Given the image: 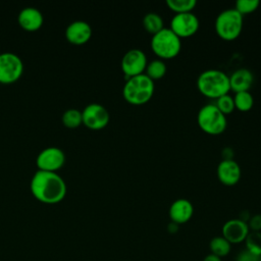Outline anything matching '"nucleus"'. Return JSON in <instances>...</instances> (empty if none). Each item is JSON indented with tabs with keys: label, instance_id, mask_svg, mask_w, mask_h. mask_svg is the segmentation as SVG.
<instances>
[{
	"label": "nucleus",
	"instance_id": "0eeeda50",
	"mask_svg": "<svg viewBox=\"0 0 261 261\" xmlns=\"http://www.w3.org/2000/svg\"><path fill=\"white\" fill-rule=\"evenodd\" d=\"M23 71L21 58L13 52L0 53V83L10 84L19 79Z\"/></svg>",
	"mask_w": 261,
	"mask_h": 261
},
{
	"label": "nucleus",
	"instance_id": "9d476101",
	"mask_svg": "<svg viewBox=\"0 0 261 261\" xmlns=\"http://www.w3.org/2000/svg\"><path fill=\"white\" fill-rule=\"evenodd\" d=\"M83 123L92 129L105 127L110 119L108 110L99 103H90L82 111Z\"/></svg>",
	"mask_w": 261,
	"mask_h": 261
},
{
	"label": "nucleus",
	"instance_id": "cd10ccee",
	"mask_svg": "<svg viewBox=\"0 0 261 261\" xmlns=\"http://www.w3.org/2000/svg\"><path fill=\"white\" fill-rule=\"evenodd\" d=\"M239 259H243L245 261H259V257L253 255L252 253L248 252L247 250L241 252V254L238 256Z\"/></svg>",
	"mask_w": 261,
	"mask_h": 261
},
{
	"label": "nucleus",
	"instance_id": "423d86ee",
	"mask_svg": "<svg viewBox=\"0 0 261 261\" xmlns=\"http://www.w3.org/2000/svg\"><path fill=\"white\" fill-rule=\"evenodd\" d=\"M197 122L200 128L208 135H220L227 125L226 116L216 107L215 104L203 105L197 114Z\"/></svg>",
	"mask_w": 261,
	"mask_h": 261
},
{
	"label": "nucleus",
	"instance_id": "f3484780",
	"mask_svg": "<svg viewBox=\"0 0 261 261\" xmlns=\"http://www.w3.org/2000/svg\"><path fill=\"white\" fill-rule=\"evenodd\" d=\"M254 82V75L248 68H239L229 75L230 90L234 93L249 91Z\"/></svg>",
	"mask_w": 261,
	"mask_h": 261
},
{
	"label": "nucleus",
	"instance_id": "5701e85b",
	"mask_svg": "<svg viewBox=\"0 0 261 261\" xmlns=\"http://www.w3.org/2000/svg\"><path fill=\"white\" fill-rule=\"evenodd\" d=\"M166 5L175 13L191 12L197 5L196 0H166Z\"/></svg>",
	"mask_w": 261,
	"mask_h": 261
},
{
	"label": "nucleus",
	"instance_id": "412c9836",
	"mask_svg": "<svg viewBox=\"0 0 261 261\" xmlns=\"http://www.w3.org/2000/svg\"><path fill=\"white\" fill-rule=\"evenodd\" d=\"M234 108L240 111H249L254 105V98L249 91L234 93Z\"/></svg>",
	"mask_w": 261,
	"mask_h": 261
},
{
	"label": "nucleus",
	"instance_id": "f257e3e1",
	"mask_svg": "<svg viewBox=\"0 0 261 261\" xmlns=\"http://www.w3.org/2000/svg\"><path fill=\"white\" fill-rule=\"evenodd\" d=\"M33 195L44 203H57L66 194V184L56 171L38 169L31 178L30 184Z\"/></svg>",
	"mask_w": 261,
	"mask_h": 261
},
{
	"label": "nucleus",
	"instance_id": "6ab92c4d",
	"mask_svg": "<svg viewBox=\"0 0 261 261\" xmlns=\"http://www.w3.org/2000/svg\"><path fill=\"white\" fill-rule=\"evenodd\" d=\"M209 249L211 254H214L219 258H222L229 254L231 249V244L227 240H225L222 236H217L211 239L209 243Z\"/></svg>",
	"mask_w": 261,
	"mask_h": 261
},
{
	"label": "nucleus",
	"instance_id": "7ed1b4c3",
	"mask_svg": "<svg viewBox=\"0 0 261 261\" xmlns=\"http://www.w3.org/2000/svg\"><path fill=\"white\" fill-rule=\"evenodd\" d=\"M154 90V81L147 74L142 73L127 77L122 88V96L126 102L133 105H142L151 100Z\"/></svg>",
	"mask_w": 261,
	"mask_h": 261
},
{
	"label": "nucleus",
	"instance_id": "9b49d317",
	"mask_svg": "<svg viewBox=\"0 0 261 261\" xmlns=\"http://www.w3.org/2000/svg\"><path fill=\"white\" fill-rule=\"evenodd\" d=\"M39 169L55 171L65 162L64 151L56 146H49L42 149L36 158Z\"/></svg>",
	"mask_w": 261,
	"mask_h": 261
},
{
	"label": "nucleus",
	"instance_id": "2eb2a0df",
	"mask_svg": "<svg viewBox=\"0 0 261 261\" xmlns=\"http://www.w3.org/2000/svg\"><path fill=\"white\" fill-rule=\"evenodd\" d=\"M194 214V206L188 199L179 198L173 201L169 207L168 215L172 222L184 224L188 222Z\"/></svg>",
	"mask_w": 261,
	"mask_h": 261
},
{
	"label": "nucleus",
	"instance_id": "4468645a",
	"mask_svg": "<svg viewBox=\"0 0 261 261\" xmlns=\"http://www.w3.org/2000/svg\"><path fill=\"white\" fill-rule=\"evenodd\" d=\"M91 36L92 28L90 23L85 20H73L68 23L65 29V37L72 44H84L90 40Z\"/></svg>",
	"mask_w": 261,
	"mask_h": 261
},
{
	"label": "nucleus",
	"instance_id": "20e7f679",
	"mask_svg": "<svg viewBox=\"0 0 261 261\" xmlns=\"http://www.w3.org/2000/svg\"><path fill=\"white\" fill-rule=\"evenodd\" d=\"M150 45L153 52L160 59H171L178 55L181 41L169 28H163L152 36Z\"/></svg>",
	"mask_w": 261,
	"mask_h": 261
},
{
	"label": "nucleus",
	"instance_id": "1a4fd4ad",
	"mask_svg": "<svg viewBox=\"0 0 261 261\" xmlns=\"http://www.w3.org/2000/svg\"><path fill=\"white\" fill-rule=\"evenodd\" d=\"M147 56L139 48L129 49L121 58V70L126 77H132L144 73L147 66Z\"/></svg>",
	"mask_w": 261,
	"mask_h": 261
},
{
	"label": "nucleus",
	"instance_id": "2f4dec72",
	"mask_svg": "<svg viewBox=\"0 0 261 261\" xmlns=\"http://www.w3.org/2000/svg\"><path fill=\"white\" fill-rule=\"evenodd\" d=\"M259 261H261V256H260V257H259Z\"/></svg>",
	"mask_w": 261,
	"mask_h": 261
},
{
	"label": "nucleus",
	"instance_id": "393cba45",
	"mask_svg": "<svg viewBox=\"0 0 261 261\" xmlns=\"http://www.w3.org/2000/svg\"><path fill=\"white\" fill-rule=\"evenodd\" d=\"M216 107L224 114H229L234 110V102H233V97H231L228 94H225L219 98L216 99L215 103Z\"/></svg>",
	"mask_w": 261,
	"mask_h": 261
},
{
	"label": "nucleus",
	"instance_id": "c85d7f7f",
	"mask_svg": "<svg viewBox=\"0 0 261 261\" xmlns=\"http://www.w3.org/2000/svg\"><path fill=\"white\" fill-rule=\"evenodd\" d=\"M167 230L170 232V233H174L178 230V224L170 221V223L167 225Z\"/></svg>",
	"mask_w": 261,
	"mask_h": 261
},
{
	"label": "nucleus",
	"instance_id": "c756f323",
	"mask_svg": "<svg viewBox=\"0 0 261 261\" xmlns=\"http://www.w3.org/2000/svg\"><path fill=\"white\" fill-rule=\"evenodd\" d=\"M203 261H221V258H219L218 256L210 253V254H208L204 257Z\"/></svg>",
	"mask_w": 261,
	"mask_h": 261
},
{
	"label": "nucleus",
	"instance_id": "4be33fe9",
	"mask_svg": "<svg viewBox=\"0 0 261 261\" xmlns=\"http://www.w3.org/2000/svg\"><path fill=\"white\" fill-rule=\"evenodd\" d=\"M246 250L255 256H261V231H250L245 240Z\"/></svg>",
	"mask_w": 261,
	"mask_h": 261
},
{
	"label": "nucleus",
	"instance_id": "39448f33",
	"mask_svg": "<svg viewBox=\"0 0 261 261\" xmlns=\"http://www.w3.org/2000/svg\"><path fill=\"white\" fill-rule=\"evenodd\" d=\"M244 18L243 15L234 8H227L222 10L215 19L216 34L225 41H232L237 39L243 30Z\"/></svg>",
	"mask_w": 261,
	"mask_h": 261
},
{
	"label": "nucleus",
	"instance_id": "6e6552de",
	"mask_svg": "<svg viewBox=\"0 0 261 261\" xmlns=\"http://www.w3.org/2000/svg\"><path fill=\"white\" fill-rule=\"evenodd\" d=\"M200 27L198 16L191 12L175 13L170 20V30L180 39L188 38L197 33Z\"/></svg>",
	"mask_w": 261,
	"mask_h": 261
},
{
	"label": "nucleus",
	"instance_id": "bb28decb",
	"mask_svg": "<svg viewBox=\"0 0 261 261\" xmlns=\"http://www.w3.org/2000/svg\"><path fill=\"white\" fill-rule=\"evenodd\" d=\"M247 223L250 231H261V213L251 216Z\"/></svg>",
	"mask_w": 261,
	"mask_h": 261
},
{
	"label": "nucleus",
	"instance_id": "f8f14e48",
	"mask_svg": "<svg viewBox=\"0 0 261 261\" xmlns=\"http://www.w3.org/2000/svg\"><path fill=\"white\" fill-rule=\"evenodd\" d=\"M250 232L248 223L241 218L229 219L222 225L221 236L227 240L231 245L245 242L248 233Z\"/></svg>",
	"mask_w": 261,
	"mask_h": 261
},
{
	"label": "nucleus",
	"instance_id": "aec40b11",
	"mask_svg": "<svg viewBox=\"0 0 261 261\" xmlns=\"http://www.w3.org/2000/svg\"><path fill=\"white\" fill-rule=\"evenodd\" d=\"M145 71H146L145 74H147L152 81L160 80L165 75V73L167 71V66H166L164 60L157 58V59H153L147 63Z\"/></svg>",
	"mask_w": 261,
	"mask_h": 261
},
{
	"label": "nucleus",
	"instance_id": "b1692460",
	"mask_svg": "<svg viewBox=\"0 0 261 261\" xmlns=\"http://www.w3.org/2000/svg\"><path fill=\"white\" fill-rule=\"evenodd\" d=\"M62 122L68 127H75L83 122L82 111L76 108H68L62 113Z\"/></svg>",
	"mask_w": 261,
	"mask_h": 261
},
{
	"label": "nucleus",
	"instance_id": "ddd939ff",
	"mask_svg": "<svg viewBox=\"0 0 261 261\" xmlns=\"http://www.w3.org/2000/svg\"><path fill=\"white\" fill-rule=\"evenodd\" d=\"M216 174L220 182L225 186H234L242 176V170L233 159H222L216 168Z\"/></svg>",
	"mask_w": 261,
	"mask_h": 261
},
{
	"label": "nucleus",
	"instance_id": "a211bd4d",
	"mask_svg": "<svg viewBox=\"0 0 261 261\" xmlns=\"http://www.w3.org/2000/svg\"><path fill=\"white\" fill-rule=\"evenodd\" d=\"M142 22L144 29L152 36L164 28V21L162 16L156 12H148L147 14H145Z\"/></svg>",
	"mask_w": 261,
	"mask_h": 261
},
{
	"label": "nucleus",
	"instance_id": "dca6fc26",
	"mask_svg": "<svg viewBox=\"0 0 261 261\" xmlns=\"http://www.w3.org/2000/svg\"><path fill=\"white\" fill-rule=\"evenodd\" d=\"M19 24L28 31H36L43 24L44 16L41 10L35 6H25L18 13Z\"/></svg>",
	"mask_w": 261,
	"mask_h": 261
},
{
	"label": "nucleus",
	"instance_id": "a878e982",
	"mask_svg": "<svg viewBox=\"0 0 261 261\" xmlns=\"http://www.w3.org/2000/svg\"><path fill=\"white\" fill-rule=\"evenodd\" d=\"M260 5L259 0H237L234 9L242 15L255 11Z\"/></svg>",
	"mask_w": 261,
	"mask_h": 261
},
{
	"label": "nucleus",
	"instance_id": "f03ea898",
	"mask_svg": "<svg viewBox=\"0 0 261 261\" xmlns=\"http://www.w3.org/2000/svg\"><path fill=\"white\" fill-rule=\"evenodd\" d=\"M197 88L204 96L217 99L230 91L229 75L220 69H206L199 74Z\"/></svg>",
	"mask_w": 261,
	"mask_h": 261
},
{
	"label": "nucleus",
	"instance_id": "7c9ffc66",
	"mask_svg": "<svg viewBox=\"0 0 261 261\" xmlns=\"http://www.w3.org/2000/svg\"><path fill=\"white\" fill-rule=\"evenodd\" d=\"M236 261H245V260H243V259H239V258H237V260Z\"/></svg>",
	"mask_w": 261,
	"mask_h": 261
}]
</instances>
